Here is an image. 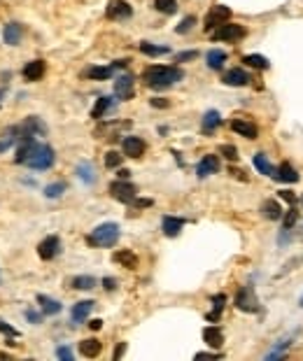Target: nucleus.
Returning a JSON list of instances; mask_svg holds the SVG:
<instances>
[{
    "mask_svg": "<svg viewBox=\"0 0 303 361\" xmlns=\"http://www.w3.org/2000/svg\"><path fill=\"white\" fill-rule=\"evenodd\" d=\"M54 149L49 145H35L33 142H21L19 152H17V163H26L28 168L35 170H47L54 166Z\"/></svg>",
    "mask_w": 303,
    "mask_h": 361,
    "instance_id": "f257e3e1",
    "label": "nucleus"
},
{
    "mask_svg": "<svg viewBox=\"0 0 303 361\" xmlns=\"http://www.w3.org/2000/svg\"><path fill=\"white\" fill-rule=\"evenodd\" d=\"M182 77H184V73L175 65H152L142 73V82L152 89H166V86L180 82Z\"/></svg>",
    "mask_w": 303,
    "mask_h": 361,
    "instance_id": "f03ea898",
    "label": "nucleus"
},
{
    "mask_svg": "<svg viewBox=\"0 0 303 361\" xmlns=\"http://www.w3.org/2000/svg\"><path fill=\"white\" fill-rule=\"evenodd\" d=\"M117 240H119V226L112 222L96 226L91 231V235L86 238V243L94 245V247H112Z\"/></svg>",
    "mask_w": 303,
    "mask_h": 361,
    "instance_id": "7ed1b4c3",
    "label": "nucleus"
},
{
    "mask_svg": "<svg viewBox=\"0 0 303 361\" xmlns=\"http://www.w3.org/2000/svg\"><path fill=\"white\" fill-rule=\"evenodd\" d=\"M110 193H112V198L119 203H133L136 201V193L138 189L131 184V182H126V180H117L110 184Z\"/></svg>",
    "mask_w": 303,
    "mask_h": 361,
    "instance_id": "20e7f679",
    "label": "nucleus"
},
{
    "mask_svg": "<svg viewBox=\"0 0 303 361\" xmlns=\"http://www.w3.org/2000/svg\"><path fill=\"white\" fill-rule=\"evenodd\" d=\"M236 308L242 310V312H257L259 310V301L254 296L252 287H242L238 294H236Z\"/></svg>",
    "mask_w": 303,
    "mask_h": 361,
    "instance_id": "39448f33",
    "label": "nucleus"
},
{
    "mask_svg": "<svg viewBox=\"0 0 303 361\" xmlns=\"http://www.w3.org/2000/svg\"><path fill=\"white\" fill-rule=\"evenodd\" d=\"M245 35V28L238 26V23H222L217 31L212 33V40H226V42H233V40H241Z\"/></svg>",
    "mask_w": 303,
    "mask_h": 361,
    "instance_id": "423d86ee",
    "label": "nucleus"
},
{
    "mask_svg": "<svg viewBox=\"0 0 303 361\" xmlns=\"http://www.w3.org/2000/svg\"><path fill=\"white\" fill-rule=\"evenodd\" d=\"M229 19H231V10H229V7L217 5V7H212V10L208 12V17H205V31L220 28L222 23H226Z\"/></svg>",
    "mask_w": 303,
    "mask_h": 361,
    "instance_id": "0eeeda50",
    "label": "nucleus"
},
{
    "mask_svg": "<svg viewBox=\"0 0 303 361\" xmlns=\"http://www.w3.org/2000/svg\"><path fill=\"white\" fill-rule=\"evenodd\" d=\"M59 252H61V240H59L56 235H49V238H44V240L38 245V254H40V259H44V261L54 259Z\"/></svg>",
    "mask_w": 303,
    "mask_h": 361,
    "instance_id": "6e6552de",
    "label": "nucleus"
},
{
    "mask_svg": "<svg viewBox=\"0 0 303 361\" xmlns=\"http://www.w3.org/2000/svg\"><path fill=\"white\" fill-rule=\"evenodd\" d=\"M133 14L131 5L126 0H112L107 5V19H115V21H121V19H128Z\"/></svg>",
    "mask_w": 303,
    "mask_h": 361,
    "instance_id": "1a4fd4ad",
    "label": "nucleus"
},
{
    "mask_svg": "<svg viewBox=\"0 0 303 361\" xmlns=\"http://www.w3.org/2000/svg\"><path fill=\"white\" fill-rule=\"evenodd\" d=\"M231 131L233 133H238V135H242V138H247V140H254L257 138V126L252 124V121H247V119H233L231 121Z\"/></svg>",
    "mask_w": 303,
    "mask_h": 361,
    "instance_id": "9d476101",
    "label": "nucleus"
},
{
    "mask_svg": "<svg viewBox=\"0 0 303 361\" xmlns=\"http://www.w3.org/2000/svg\"><path fill=\"white\" fill-rule=\"evenodd\" d=\"M115 94L119 100H128L133 98V77L131 75H121L115 82Z\"/></svg>",
    "mask_w": 303,
    "mask_h": 361,
    "instance_id": "9b49d317",
    "label": "nucleus"
},
{
    "mask_svg": "<svg viewBox=\"0 0 303 361\" xmlns=\"http://www.w3.org/2000/svg\"><path fill=\"white\" fill-rule=\"evenodd\" d=\"M121 147H124V154L126 156H131V159H138V156H142V152H145V142L136 135H128L124 138L121 142Z\"/></svg>",
    "mask_w": 303,
    "mask_h": 361,
    "instance_id": "f8f14e48",
    "label": "nucleus"
},
{
    "mask_svg": "<svg viewBox=\"0 0 303 361\" xmlns=\"http://www.w3.org/2000/svg\"><path fill=\"white\" fill-rule=\"evenodd\" d=\"M220 170V159L217 156H203V161L199 163V168H196V175L199 177H208V175H212V172H217Z\"/></svg>",
    "mask_w": 303,
    "mask_h": 361,
    "instance_id": "ddd939ff",
    "label": "nucleus"
},
{
    "mask_svg": "<svg viewBox=\"0 0 303 361\" xmlns=\"http://www.w3.org/2000/svg\"><path fill=\"white\" fill-rule=\"evenodd\" d=\"M247 82H250V75L245 70H241V68H233V70H229L224 75V84L229 86H245Z\"/></svg>",
    "mask_w": 303,
    "mask_h": 361,
    "instance_id": "4468645a",
    "label": "nucleus"
},
{
    "mask_svg": "<svg viewBox=\"0 0 303 361\" xmlns=\"http://www.w3.org/2000/svg\"><path fill=\"white\" fill-rule=\"evenodd\" d=\"M42 75H44V61H31V63L23 65V77L28 82H38Z\"/></svg>",
    "mask_w": 303,
    "mask_h": 361,
    "instance_id": "2eb2a0df",
    "label": "nucleus"
},
{
    "mask_svg": "<svg viewBox=\"0 0 303 361\" xmlns=\"http://www.w3.org/2000/svg\"><path fill=\"white\" fill-rule=\"evenodd\" d=\"M21 35H23V28H21L19 23H7V26H5V33H2L5 42L10 44V47H17V44L21 42Z\"/></svg>",
    "mask_w": 303,
    "mask_h": 361,
    "instance_id": "dca6fc26",
    "label": "nucleus"
},
{
    "mask_svg": "<svg viewBox=\"0 0 303 361\" xmlns=\"http://www.w3.org/2000/svg\"><path fill=\"white\" fill-rule=\"evenodd\" d=\"M101 350H103V345H101L96 338H89V340H82V342H80V352H82V357H86V359L98 357Z\"/></svg>",
    "mask_w": 303,
    "mask_h": 361,
    "instance_id": "f3484780",
    "label": "nucleus"
},
{
    "mask_svg": "<svg viewBox=\"0 0 303 361\" xmlns=\"http://www.w3.org/2000/svg\"><path fill=\"white\" fill-rule=\"evenodd\" d=\"M182 226H184V222L178 219V217H163V222H161V228H163V233L168 238H175L182 231Z\"/></svg>",
    "mask_w": 303,
    "mask_h": 361,
    "instance_id": "a211bd4d",
    "label": "nucleus"
},
{
    "mask_svg": "<svg viewBox=\"0 0 303 361\" xmlns=\"http://www.w3.org/2000/svg\"><path fill=\"white\" fill-rule=\"evenodd\" d=\"M94 301H80L77 305L73 308V322L75 324H80V322H84V319L89 317V312L94 310Z\"/></svg>",
    "mask_w": 303,
    "mask_h": 361,
    "instance_id": "6ab92c4d",
    "label": "nucleus"
},
{
    "mask_svg": "<svg viewBox=\"0 0 303 361\" xmlns=\"http://www.w3.org/2000/svg\"><path fill=\"white\" fill-rule=\"evenodd\" d=\"M203 340L208 342L210 347H222V342H224V333H222L217 326H205V329H203Z\"/></svg>",
    "mask_w": 303,
    "mask_h": 361,
    "instance_id": "aec40b11",
    "label": "nucleus"
},
{
    "mask_svg": "<svg viewBox=\"0 0 303 361\" xmlns=\"http://www.w3.org/2000/svg\"><path fill=\"white\" fill-rule=\"evenodd\" d=\"M275 180L287 182V184H294V182H299V172H296L289 163H283L280 168L275 170Z\"/></svg>",
    "mask_w": 303,
    "mask_h": 361,
    "instance_id": "412c9836",
    "label": "nucleus"
},
{
    "mask_svg": "<svg viewBox=\"0 0 303 361\" xmlns=\"http://www.w3.org/2000/svg\"><path fill=\"white\" fill-rule=\"evenodd\" d=\"M262 212L266 219H271V222H275V219H283V208H280V203L278 201H266L262 205Z\"/></svg>",
    "mask_w": 303,
    "mask_h": 361,
    "instance_id": "4be33fe9",
    "label": "nucleus"
},
{
    "mask_svg": "<svg viewBox=\"0 0 303 361\" xmlns=\"http://www.w3.org/2000/svg\"><path fill=\"white\" fill-rule=\"evenodd\" d=\"M38 303H40V308L44 315H59V312H61V303L54 301V298H49V296H38Z\"/></svg>",
    "mask_w": 303,
    "mask_h": 361,
    "instance_id": "5701e85b",
    "label": "nucleus"
},
{
    "mask_svg": "<svg viewBox=\"0 0 303 361\" xmlns=\"http://www.w3.org/2000/svg\"><path fill=\"white\" fill-rule=\"evenodd\" d=\"M115 261L117 264L126 266V268H138V256L133 252H128V249H121V252H115Z\"/></svg>",
    "mask_w": 303,
    "mask_h": 361,
    "instance_id": "b1692460",
    "label": "nucleus"
},
{
    "mask_svg": "<svg viewBox=\"0 0 303 361\" xmlns=\"http://www.w3.org/2000/svg\"><path fill=\"white\" fill-rule=\"evenodd\" d=\"M222 124V117H220V112L217 110H208L205 112V117H203V131L205 133H212L215 128Z\"/></svg>",
    "mask_w": 303,
    "mask_h": 361,
    "instance_id": "393cba45",
    "label": "nucleus"
},
{
    "mask_svg": "<svg viewBox=\"0 0 303 361\" xmlns=\"http://www.w3.org/2000/svg\"><path fill=\"white\" fill-rule=\"evenodd\" d=\"M254 168L259 170L262 175H268V177H275V168H273L268 159H266V154H254Z\"/></svg>",
    "mask_w": 303,
    "mask_h": 361,
    "instance_id": "a878e982",
    "label": "nucleus"
},
{
    "mask_svg": "<svg viewBox=\"0 0 303 361\" xmlns=\"http://www.w3.org/2000/svg\"><path fill=\"white\" fill-rule=\"evenodd\" d=\"M112 105H115V100H112V98H107V96L98 98V100H96V105H94V110H91V117H94V119H101Z\"/></svg>",
    "mask_w": 303,
    "mask_h": 361,
    "instance_id": "bb28decb",
    "label": "nucleus"
},
{
    "mask_svg": "<svg viewBox=\"0 0 303 361\" xmlns=\"http://www.w3.org/2000/svg\"><path fill=\"white\" fill-rule=\"evenodd\" d=\"M208 68H212V70H220L222 65L226 63V52H220V49H212V52H208Z\"/></svg>",
    "mask_w": 303,
    "mask_h": 361,
    "instance_id": "cd10ccee",
    "label": "nucleus"
},
{
    "mask_svg": "<svg viewBox=\"0 0 303 361\" xmlns=\"http://www.w3.org/2000/svg\"><path fill=\"white\" fill-rule=\"evenodd\" d=\"M242 63H247L250 68H257V70H266V68H268V58H263L259 54H247V56L242 58Z\"/></svg>",
    "mask_w": 303,
    "mask_h": 361,
    "instance_id": "c85d7f7f",
    "label": "nucleus"
},
{
    "mask_svg": "<svg viewBox=\"0 0 303 361\" xmlns=\"http://www.w3.org/2000/svg\"><path fill=\"white\" fill-rule=\"evenodd\" d=\"M77 175H80V180L86 182V184H94L96 182V172H94V166H91V163H80Z\"/></svg>",
    "mask_w": 303,
    "mask_h": 361,
    "instance_id": "c756f323",
    "label": "nucleus"
},
{
    "mask_svg": "<svg viewBox=\"0 0 303 361\" xmlns=\"http://www.w3.org/2000/svg\"><path fill=\"white\" fill-rule=\"evenodd\" d=\"M112 70L115 68H101V65H96V68L86 70V77L89 79H107V77H112Z\"/></svg>",
    "mask_w": 303,
    "mask_h": 361,
    "instance_id": "7c9ffc66",
    "label": "nucleus"
},
{
    "mask_svg": "<svg viewBox=\"0 0 303 361\" xmlns=\"http://www.w3.org/2000/svg\"><path fill=\"white\" fill-rule=\"evenodd\" d=\"M140 52L147 54V56H163L170 49L168 47H157V44H152V42H140Z\"/></svg>",
    "mask_w": 303,
    "mask_h": 361,
    "instance_id": "2f4dec72",
    "label": "nucleus"
},
{
    "mask_svg": "<svg viewBox=\"0 0 303 361\" xmlns=\"http://www.w3.org/2000/svg\"><path fill=\"white\" fill-rule=\"evenodd\" d=\"M154 7L163 14H175L178 12V0H154Z\"/></svg>",
    "mask_w": 303,
    "mask_h": 361,
    "instance_id": "473e14b6",
    "label": "nucleus"
},
{
    "mask_svg": "<svg viewBox=\"0 0 303 361\" xmlns=\"http://www.w3.org/2000/svg\"><path fill=\"white\" fill-rule=\"evenodd\" d=\"M96 287V280L91 275H80V277H75L73 280V289H94Z\"/></svg>",
    "mask_w": 303,
    "mask_h": 361,
    "instance_id": "72a5a7b5",
    "label": "nucleus"
},
{
    "mask_svg": "<svg viewBox=\"0 0 303 361\" xmlns=\"http://www.w3.org/2000/svg\"><path fill=\"white\" fill-rule=\"evenodd\" d=\"M17 135H19V128H10L2 138H0V154L5 152L7 147H12L14 145V140H17Z\"/></svg>",
    "mask_w": 303,
    "mask_h": 361,
    "instance_id": "f704fd0d",
    "label": "nucleus"
},
{
    "mask_svg": "<svg viewBox=\"0 0 303 361\" xmlns=\"http://www.w3.org/2000/svg\"><path fill=\"white\" fill-rule=\"evenodd\" d=\"M212 303H215V312H210V315H208L210 322H215V319L222 315V310H224V303H226V296H224V294H217V296L212 298Z\"/></svg>",
    "mask_w": 303,
    "mask_h": 361,
    "instance_id": "c9c22d12",
    "label": "nucleus"
},
{
    "mask_svg": "<svg viewBox=\"0 0 303 361\" xmlns=\"http://www.w3.org/2000/svg\"><path fill=\"white\" fill-rule=\"evenodd\" d=\"M63 191H65V184H63V182H56V184L44 187V196H47V198H59Z\"/></svg>",
    "mask_w": 303,
    "mask_h": 361,
    "instance_id": "e433bc0d",
    "label": "nucleus"
},
{
    "mask_svg": "<svg viewBox=\"0 0 303 361\" xmlns=\"http://www.w3.org/2000/svg\"><path fill=\"white\" fill-rule=\"evenodd\" d=\"M194 26H196V17H184V19L178 23V28H175V31H178L180 35H187Z\"/></svg>",
    "mask_w": 303,
    "mask_h": 361,
    "instance_id": "4c0bfd02",
    "label": "nucleus"
},
{
    "mask_svg": "<svg viewBox=\"0 0 303 361\" xmlns=\"http://www.w3.org/2000/svg\"><path fill=\"white\" fill-rule=\"evenodd\" d=\"M119 163H121V156L117 152H107L105 154V166L107 168H119Z\"/></svg>",
    "mask_w": 303,
    "mask_h": 361,
    "instance_id": "58836bf2",
    "label": "nucleus"
},
{
    "mask_svg": "<svg viewBox=\"0 0 303 361\" xmlns=\"http://www.w3.org/2000/svg\"><path fill=\"white\" fill-rule=\"evenodd\" d=\"M296 219H299V214H296V208L292 205V210H287V214H284V231H289L296 224Z\"/></svg>",
    "mask_w": 303,
    "mask_h": 361,
    "instance_id": "ea45409f",
    "label": "nucleus"
},
{
    "mask_svg": "<svg viewBox=\"0 0 303 361\" xmlns=\"http://www.w3.org/2000/svg\"><path fill=\"white\" fill-rule=\"evenodd\" d=\"M220 154H224L229 161H236L238 159V149L233 147V145H222L220 147Z\"/></svg>",
    "mask_w": 303,
    "mask_h": 361,
    "instance_id": "a19ab883",
    "label": "nucleus"
},
{
    "mask_svg": "<svg viewBox=\"0 0 303 361\" xmlns=\"http://www.w3.org/2000/svg\"><path fill=\"white\" fill-rule=\"evenodd\" d=\"M199 56V52H182L175 56V63H184V61H194Z\"/></svg>",
    "mask_w": 303,
    "mask_h": 361,
    "instance_id": "79ce46f5",
    "label": "nucleus"
},
{
    "mask_svg": "<svg viewBox=\"0 0 303 361\" xmlns=\"http://www.w3.org/2000/svg\"><path fill=\"white\" fill-rule=\"evenodd\" d=\"M56 354H59V359H65V361L73 359V352L68 350V347H59V350H56Z\"/></svg>",
    "mask_w": 303,
    "mask_h": 361,
    "instance_id": "37998d69",
    "label": "nucleus"
},
{
    "mask_svg": "<svg viewBox=\"0 0 303 361\" xmlns=\"http://www.w3.org/2000/svg\"><path fill=\"white\" fill-rule=\"evenodd\" d=\"M0 331H2V333H7V336H17V329H12L10 324H5L2 319H0Z\"/></svg>",
    "mask_w": 303,
    "mask_h": 361,
    "instance_id": "c03bdc74",
    "label": "nucleus"
},
{
    "mask_svg": "<svg viewBox=\"0 0 303 361\" xmlns=\"http://www.w3.org/2000/svg\"><path fill=\"white\" fill-rule=\"evenodd\" d=\"M103 287L107 289V291H112V289L117 287V282H115V280H112V277H105V280H103Z\"/></svg>",
    "mask_w": 303,
    "mask_h": 361,
    "instance_id": "a18cd8bd",
    "label": "nucleus"
},
{
    "mask_svg": "<svg viewBox=\"0 0 303 361\" xmlns=\"http://www.w3.org/2000/svg\"><path fill=\"white\" fill-rule=\"evenodd\" d=\"M152 105L154 107H168V100L166 98H152Z\"/></svg>",
    "mask_w": 303,
    "mask_h": 361,
    "instance_id": "49530a36",
    "label": "nucleus"
},
{
    "mask_svg": "<svg viewBox=\"0 0 303 361\" xmlns=\"http://www.w3.org/2000/svg\"><path fill=\"white\" fill-rule=\"evenodd\" d=\"M280 198H283V201H287V203H292V205H294V193H292V191H280Z\"/></svg>",
    "mask_w": 303,
    "mask_h": 361,
    "instance_id": "de8ad7c7",
    "label": "nucleus"
},
{
    "mask_svg": "<svg viewBox=\"0 0 303 361\" xmlns=\"http://www.w3.org/2000/svg\"><path fill=\"white\" fill-rule=\"evenodd\" d=\"M89 326H91L94 331H98L101 326H103V322H101V319H91V322H89Z\"/></svg>",
    "mask_w": 303,
    "mask_h": 361,
    "instance_id": "09e8293b",
    "label": "nucleus"
},
{
    "mask_svg": "<svg viewBox=\"0 0 303 361\" xmlns=\"http://www.w3.org/2000/svg\"><path fill=\"white\" fill-rule=\"evenodd\" d=\"M196 359H220V354H196Z\"/></svg>",
    "mask_w": 303,
    "mask_h": 361,
    "instance_id": "8fccbe9b",
    "label": "nucleus"
},
{
    "mask_svg": "<svg viewBox=\"0 0 303 361\" xmlns=\"http://www.w3.org/2000/svg\"><path fill=\"white\" fill-rule=\"evenodd\" d=\"M124 350H126V345L121 342V345H117V350H115V359H119L121 354H124Z\"/></svg>",
    "mask_w": 303,
    "mask_h": 361,
    "instance_id": "3c124183",
    "label": "nucleus"
},
{
    "mask_svg": "<svg viewBox=\"0 0 303 361\" xmlns=\"http://www.w3.org/2000/svg\"><path fill=\"white\" fill-rule=\"evenodd\" d=\"M26 315H28V319H31L33 324H38V322H40V317H38V315H35V312H31V310H28V312H26Z\"/></svg>",
    "mask_w": 303,
    "mask_h": 361,
    "instance_id": "603ef678",
    "label": "nucleus"
},
{
    "mask_svg": "<svg viewBox=\"0 0 303 361\" xmlns=\"http://www.w3.org/2000/svg\"><path fill=\"white\" fill-rule=\"evenodd\" d=\"M128 175H131L128 170H119V180H128Z\"/></svg>",
    "mask_w": 303,
    "mask_h": 361,
    "instance_id": "864d4df0",
    "label": "nucleus"
},
{
    "mask_svg": "<svg viewBox=\"0 0 303 361\" xmlns=\"http://www.w3.org/2000/svg\"><path fill=\"white\" fill-rule=\"evenodd\" d=\"M299 305H301V308H303V296H301V301H299Z\"/></svg>",
    "mask_w": 303,
    "mask_h": 361,
    "instance_id": "5fc2aeb1",
    "label": "nucleus"
},
{
    "mask_svg": "<svg viewBox=\"0 0 303 361\" xmlns=\"http://www.w3.org/2000/svg\"><path fill=\"white\" fill-rule=\"evenodd\" d=\"M2 96H5V94H2V91H0V98H2Z\"/></svg>",
    "mask_w": 303,
    "mask_h": 361,
    "instance_id": "6e6d98bb",
    "label": "nucleus"
}]
</instances>
